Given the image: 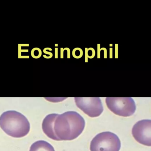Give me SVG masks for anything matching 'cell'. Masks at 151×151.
<instances>
[{"instance_id":"cell-1","label":"cell","mask_w":151,"mask_h":151,"mask_svg":"<svg viewBox=\"0 0 151 151\" xmlns=\"http://www.w3.org/2000/svg\"><path fill=\"white\" fill-rule=\"evenodd\" d=\"M83 118L75 111L58 114L54 123V132L60 141H71L81 134L85 127Z\"/></svg>"},{"instance_id":"cell-2","label":"cell","mask_w":151,"mask_h":151,"mask_svg":"<svg viewBox=\"0 0 151 151\" xmlns=\"http://www.w3.org/2000/svg\"><path fill=\"white\" fill-rule=\"evenodd\" d=\"M0 127L8 135L15 138L25 136L30 129V123L25 116L14 111H7L1 115Z\"/></svg>"},{"instance_id":"cell-3","label":"cell","mask_w":151,"mask_h":151,"mask_svg":"<svg viewBox=\"0 0 151 151\" xmlns=\"http://www.w3.org/2000/svg\"><path fill=\"white\" fill-rule=\"evenodd\" d=\"M119 138L114 133L102 132L97 135L90 144L91 151H119L121 148Z\"/></svg>"},{"instance_id":"cell-4","label":"cell","mask_w":151,"mask_h":151,"mask_svg":"<svg viewBox=\"0 0 151 151\" xmlns=\"http://www.w3.org/2000/svg\"><path fill=\"white\" fill-rule=\"evenodd\" d=\"M106 103L108 109L119 116H131L136 110L135 103L132 98H106Z\"/></svg>"},{"instance_id":"cell-5","label":"cell","mask_w":151,"mask_h":151,"mask_svg":"<svg viewBox=\"0 0 151 151\" xmlns=\"http://www.w3.org/2000/svg\"><path fill=\"white\" fill-rule=\"evenodd\" d=\"M74 99L77 107L90 117H98L104 111L99 98L76 97Z\"/></svg>"},{"instance_id":"cell-6","label":"cell","mask_w":151,"mask_h":151,"mask_svg":"<svg viewBox=\"0 0 151 151\" xmlns=\"http://www.w3.org/2000/svg\"><path fill=\"white\" fill-rule=\"evenodd\" d=\"M132 134L139 143L151 146V120H142L137 122L132 129Z\"/></svg>"},{"instance_id":"cell-7","label":"cell","mask_w":151,"mask_h":151,"mask_svg":"<svg viewBox=\"0 0 151 151\" xmlns=\"http://www.w3.org/2000/svg\"><path fill=\"white\" fill-rule=\"evenodd\" d=\"M58 114H52L47 115L43 120L42 129L44 134L50 139L55 141H59L54 132V123Z\"/></svg>"},{"instance_id":"cell-8","label":"cell","mask_w":151,"mask_h":151,"mask_svg":"<svg viewBox=\"0 0 151 151\" xmlns=\"http://www.w3.org/2000/svg\"><path fill=\"white\" fill-rule=\"evenodd\" d=\"M29 151H55L54 147L47 142L39 141L34 143Z\"/></svg>"}]
</instances>
